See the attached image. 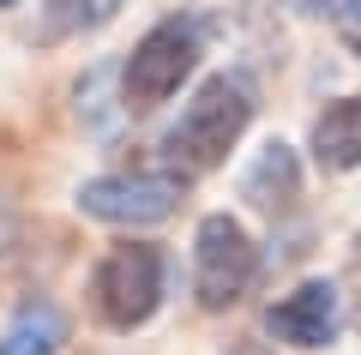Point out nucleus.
<instances>
[{
  "label": "nucleus",
  "mask_w": 361,
  "mask_h": 355,
  "mask_svg": "<svg viewBox=\"0 0 361 355\" xmlns=\"http://www.w3.org/2000/svg\"><path fill=\"white\" fill-rule=\"evenodd\" d=\"M259 114V90L247 73H211L205 85L187 97V109L175 114V127L163 133V151H169V169L180 175H211V169L229 163V151L247 139Z\"/></svg>",
  "instance_id": "f257e3e1"
},
{
  "label": "nucleus",
  "mask_w": 361,
  "mask_h": 355,
  "mask_svg": "<svg viewBox=\"0 0 361 355\" xmlns=\"http://www.w3.org/2000/svg\"><path fill=\"white\" fill-rule=\"evenodd\" d=\"M90 313L103 331H139L157 319L169 295V253L157 241H115L97 265H90Z\"/></svg>",
  "instance_id": "f03ea898"
},
{
  "label": "nucleus",
  "mask_w": 361,
  "mask_h": 355,
  "mask_svg": "<svg viewBox=\"0 0 361 355\" xmlns=\"http://www.w3.org/2000/svg\"><path fill=\"white\" fill-rule=\"evenodd\" d=\"M205 54V25L193 13H169L133 42V54L121 61V109L127 114H151L175 97L187 78L199 73Z\"/></svg>",
  "instance_id": "7ed1b4c3"
},
{
  "label": "nucleus",
  "mask_w": 361,
  "mask_h": 355,
  "mask_svg": "<svg viewBox=\"0 0 361 355\" xmlns=\"http://www.w3.org/2000/svg\"><path fill=\"white\" fill-rule=\"evenodd\" d=\"M259 283V241L229 211H205L193 229V301L205 313H229Z\"/></svg>",
  "instance_id": "20e7f679"
},
{
  "label": "nucleus",
  "mask_w": 361,
  "mask_h": 355,
  "mask_svg": "<svg viewBox=\"0 0 361 355\" xmlns=\"http://www.w3.org/2000/svg\"><path fill=\"white\" fill-rule=\"evenodd\" d=\"M187 199V175L180 169H133V175H97L78 187V211L90 223L109 229H151L169 223Z\"/></svg>",
  "instance_id": "39448f33"
},
{
  "label": "nucleus",
  "mask_w": 361,
  "mask_h": 355,
  "mask_svg": "<svg viewBox=\"0 0 361 355\" xmlns=\"http://www.w3.org/2000/svg\"><path fill=\"white\" fill-rule=\"evenodd\" d=\"M265 331L289 349H331L343 337V295L331 277H307L265 307Z\"/></svg>",
  "instance_id": "423d86ee"
},
{
  "label": "nucleus",
  "mask_w": 361,
  "mask_h": 355,
  "mask_svg": "<svg viewBox=\"0 0 361 355\" xmlns=\"http://www.w3.org/2000/svg\"><path fill=\"white\" fill-rule=\"evenodd\" d=\"M241 199L253 205V211H265V217L295 211V199H301V157H295V145H283V139L259 145V157L241 175Z\"/></svg>",
  "instance_id": "0eeeda50"
},
{
  "label": "nucleus",
  "mask_w": 361,
  "mask_h": 355,
  "mask_svg": "<svg viewBox=\"0 0 361 355\" xmlns=\"http://www.w3.org/2000/svg\"><path fill=\"white\" fill-rule=\"evenodd\" d=\"M307 151H313V169H325V175H349V169H361V90H355V97L325 102V109L313 114Z\"/></svg>",
  "instance_id": "6e6552de"
},
{
  "label": "nucleus",
  "mask_w": 361,
  "mask_h": 355,
  "mask_svg": "<svg viewBox=\"0 0 361 355\" xmlns=\"http://www.w3.org/2000/svg\"><path fill=\"white\" fill-rule=\"evenodd\" d=\"M121 13H127V0H42L37 25H30V42H37V49H61V42L109 30Z\"/></svg>",
  "instance_id": "1a4fd4ad"
},
{
  "label": "nucleus",
  "mask_w": 361,
  "mask_h": 355,
  "mask_svg": "<svg viewBox=\"0 0 361 355\" xmlns=\"http://www.w3.org/2000/svg\"><path fill=\"white\" fill-rule=\"evenodd\" d=\"M66 349V313L42 295L18 301V313L0 331V355H61Z\"/></svg>",
  "instance_id": "9d476101"
},
{
  "label": "nucleus",
  "mask_w": 361,
  "mask_h": 355,
  "mask_svg": "<svg viewBox=\"0 0 361 355\" xmlns=\"http://www.w3.org/2000/svg\"><path fill=\"white\" fill-rule=\"evenodd\" d=\"M331 25H337V37H343V49L361 61V0H355V6H343V13H337Z\"/></svg>",
  "instance_id": "9b49d317"
},
{
  "label": "nucleus",
  "mask_w": 361,
  "mask_h": 355,
  "mask_svg": "<svg viewBox=\"0 0 361 355\" xmlns=\"http://www.w3.org/2000/svg\"><path fill=\"white\" fill-rule=\"evenodd\" d=\"M295 6H301L307 18H337L343 6H355V0H295Z\"/></svg>",
  "instance_id": "f8f14e48"
},
{
  "label": "nucleus",
  "mask_w": 361,
  "mask_h": 355,
  "mask_svg": "<svg viewBox=\"0 0 361 355\" xmlns=\"http://www.w3.org/2000/svg\"><path fill=\"white\" fill-rule=\"evenodd\" d=\"M229 355H265V349H259V343H235Z\"/></svg>",
  "instance_id": "ddd939ff"
},
{
  "label": "nucleus",
  "mask_w": 361,
  "mask_h": 355,
  "mask_svg": "<svg viewBox=\"0 0 361 355\" xmlns=\"http://www.w3.org/2000/svg\"><path fill=\"white\" fill-rule=\"evenodd\" d=\"M355 289H361V235H355Z\"/></svg>",
  "instance_id": "4468645a"
},
{
  "label": "nucleus",
  "mask_w": 361,
  "mask_h": 355,
  "mask_svg": "<svg viewBox=\"0 0 361 355\" xmlns=\"http://www.w3.org/2000/svg\"><path fill=\"white\" fill-rule=\"evenodd\" d=\"M6 6H18V0H0V13H6Z\"/></svg>",
  "instance_id": "2eb2a0df"
}]
</instances>
